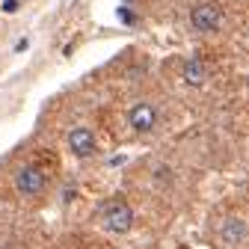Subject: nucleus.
<instances>
[{"label":"nucleus","mask_w":249,"mask_h":249,"mask_svg":"<svg viewBox=\"0 0 249 249\" xmlns=\"http://www.w3.org/2000/svg\"><path fill=\"white\" fill-rule=\"evenodd\" d=\"M119 18H122L124 24H134V12H131V9H119Z\"/></svg>","instance_id":"nucleus-8"},{"label":"nucleus","mask_w":249,"mask_h":249,"mask_svg":"<svg viewBox=\"0 0 249 249\" xmlns=\"http://www.w3.org/2000/svg\"><path fill=\"white\" fill-rule=\"evenodd\" d=\"M104 229L113 234H128L134 229V211L124 202H110L104 205Z\"/></svg>","instance_id":"nucleus-1"},{"label":"nucleus","mask_w":249,"mask_h":249,"mask_svg":"<svg viewBox=\"0 0 249 249\" xmlns=\"http://www.w3.org/2000/svg\"><path fill=\"white\" fill-rule=\"evenodd\" d=\"M190 27L196 33H213V30L223 27V9L216 3H199L190 12Z\"/></svg>","instance_id":"nucleus-2"},{"label":"nucleus","mask_w":249,"mask_h":249,"mask_svg":"<svg viewBox=\"0 0 249 249\" xmlns=\"http://www.w3.org/2000/svg\"><path fill=\"white\" fill-rule=\"evenodd\" d=\"M27 45H30V42H27V39H21V42H18V45H15V51H18V53H21V51H27Z\"/></svg>","instance_id":"nucleus-10"},{"label":"nucleus","mask_w":249,"mask_h":249,"mask_svg":"<svg viewBox=\"0 0 249 249\" xmlns=\"http://www.w3.org/2000/svg\"><path fill=\"white\" fill-rule=\"evenodd\" d=\"M184 80L190 83V86H202L208 80V69H205V62L202 59H190L184 66Z\"/></svg>","instance_id":"nucleus-7"},{"label":"nucleus","mask_w":249,"mask_h":249,"mask_svg":"<svg viewBox=\"0 0 249 249\" xmlns=\"http://www.w3.org/2000/svg\"><path fill=\"white\" fill-rule=\"evenodd\" d=\"M128 122H131V128L137 134H148V131L158 128V110H154L148 101H137L128 110Z\"/></svg>","instance_id":"nucleus-4"},{"label":"nucleus","mask_w":249,"mask_h":249,"mask_svg":"<svg viewBox=\"0 0 249 249\" xmlns=\"http://www.w3.org/2000/svg\"><path fill=\"white\" fill-rule=\"evenodd\" d=\"M3 12H18V0H3Z\"/></svg>","instance_id":"nucleus-9"},{"label":"nucleus","mask_w":249,"mask_h":249,"mask_svg":"<svg viewBox=\"0 0 249 249\" xmlns=\"http://www.w3.org/2000/svg\"><path fill=\"white\" fill-rule=\"evenodd\" d=\"M69 151L74 154V158H80V160L92 158V154L98 151V140H95V134H92L89 128H74V131L69 134Z\"/></svg>","instance_id":"nucleus-5"},{"label":"nucleus","mask_w":249,"mask_h":249,"mask_svg":"<svg viewBox=\"0 0 249 249\" xmlns=\"http://www.w3.org/2000/svg\"><path fill=\"white\" fill-rule=\"evenodd\" d=\"M220 237L226 243H231V246H240L249 237V226L240 220V216H229V220H223V226H220Z\"/></svg>","instance_id":"nucleus-6"},{"label":"nucleus","mask_w":249,"mask_h":249,"mask_svg":"<svg viewBox=\"0 0 249 249\" xmlns=\"http://www.w3.org/2000/svg\"><path fill=\"white\" fill-rule=\"evenodd\" d=\"M45 184H48V175L39 166H21L15 175V187L24 196H39L45 190Z\"/></svg>","instance_id":"nucleus-3"}]
</instances>
